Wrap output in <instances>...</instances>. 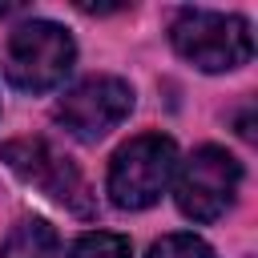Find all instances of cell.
Returning <instances> with one entry per match:
<instances>
[{
	"label": "cell",
	"instance_id": "6da1fadb",
	"mask_svg": "<svg viewBox=\"0 0 258 258\" xmlns=\"http://www.w3.org/2000/svg\"><path fill=\"white\" fill-rule=\"evenodd\" d=\"M169 40L181 60H189L202 73H230L242 69L254 56L250 20L234 12H210V8H181L169 24Z\"/></svg>",
	"mask_w": 258,
	"mask_h": 258
},
{
	"label": "cell",
	"instance_id": "7a4b0ae2",
	"mask_svg": "<svg viewBox=\"0 0 258 258\" xmlns=\"http://www.w3.org/2000/svg\"><path fill=\"white\" fill-rule=\"evenodd\" d=\"M73 60H77V44L56 20H24L8 36L4 77L20 93H48L69 77Z\"/></svg>",
	"mask_w": 258,
	"mask_h": 258
},
{
	"label": "cell",
	"instance_id": "3957f363",
	"mask_svg": "<svg viewBox=\"0 0 258 258\" xmlns=\"http://www.w3.org/2000/svg\"><path fill=\"white\" fill-rule=\"evenodd\" d=\"M177 169V145L161 133H141L125 141L109 161V202L117 210H149L173 181Z\"/></svg>",
	"mask_w": 258,
	"mask_h": 258
},
{
	"label": "cell",
	"instance_id": "277c9868",
	"mask_svg": "<svg viewBox=\"0 0 258 258\" xmlns=\"http://www.w3.org/2000/svg\"><path fill=\"white\" fill-rule=\"evenodd\" d=\"M238 185H242V165L222 145H202L173 169V198L189 222L222 218L234 206Z\"/></svg>",
	"mask_w": 258,
	"mask_h": 258
},
{
	"label": "cell",
	"instance_id": "5b68a950",
	"mask_svg": "<svg viewBox=\"0 0 258 258\" xmlns=\"http://www.w3.org/2000/svg\"><path fill=\"white\" fill-rule=\"evenodd\" d=\"M0 157L12 173H20L28 185H36L44 198H52L56 206L89 218L97 210L93 194H89V181L85 173L73 165V157H64L52 141L44 137H20V141H4L0 145Z\"/></svg>",
	"mask_w": 258,
	"mask_h": 258
},
{
	"label": "cell",
	"instance_id": "8992f818",
	"mask_svg": "<svg viewBox=\"0 0 258 258\" xmlns=\"http://www.w3.org/2000/svg\"><path fill=\"white\" fill-rule=\"evenodd\" d=\"M133 113V89L121 77H85L77 81L52 109L56 125L64 133H73L77 141H101L105 133H113L125 117Z\"/></svg>",
	"mask_w": 258,
	"mask_h": 258
},
{
	"label": "cell",
	"instance_id": "52a82bcc",
	"mask_svg": "<svg viewBox=\"0 0 258 258\" xmlns=\"http://www.w3.org/2000/svg\"><path fill=\"white\" fill-rule=\"evenodd\" d=\"M56 254H60V234L44 218L16 222L0 246V258H56Z\"/></svg>",
	"mask_w": 258,
	"mask_h": 258
},
{
	"label": "cell",
	"instance_id": "ba28073f",
	"mask_svg": "<svg viewBox=\"0 0 258 258\" xmlns=\"http://www.w3.org/2000/svg\"><path fill=\"white\" fill-rule=\"evenodd\" d=\"M69 258H133V246L125 234H113V230H93V234H81L73 254Z\"/></svg>",
	"mask_w": 258,
	"mask_h": 258
},
{
	"label": "cell",
	"instance_id": "9c48e42d",
	"mask_svg": "<svg viewBox=\"0 0 258 258\" xmlns=\"http://www.w3.org/2000/svg\"><path fill=\"white\" fill-rule=\"evenodd\" d=\"M145 258H214V250L198 234H165L149 246Z\"/></svg>",
	"mask_w": 258,
	"mask_h": 258
}]
</instances>
